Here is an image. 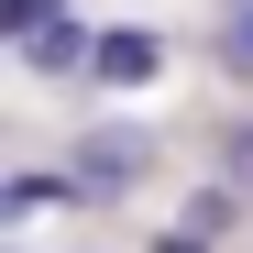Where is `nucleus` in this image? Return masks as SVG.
I'll return each mask as SVG.
<instances>
[{"label": "nucleus", "mask_w": 253, "mask_h": 253, "mask_svg": "<svg viewBox=\"0 0 253 253\" xmlns=\"http://www.w3.org/2000/svg\"><path fill=\"white\" fill-rule=\"evenodd\" d=\"M143 176H154V132H143V121H88V132H77V165H66V187L88 198V209L132 198Z\"/></svg>", "instance_id": "f257e3e1"}, {"label": "nucleus", "mask_w": 253, "mask_h": 253, "mask_svg": "<svg viewBox=\"0 0 253 253\" xmlns=\"http://www.w3.org/2000/svg\"><path fill=\"white\" fill-rule=\"evenodd\" d=\"M231 209H242V187H231V176H220V187H198V198L176 209V220L154 231V253H220V231H231Z\"/></svg>", "instance_id": "f03ea898"}, {"label": "nucleus", "mask_w": 253, "mask_h": 253, "mask_svg": "<svg viewBox=\"0 0 253 253\" xmlns=\"http://www.w3.org/2000/svg\"><path fill=\"white\" fill-rule=\"evenodd\" d=\"M154 66H165V44H154L143 22H110V33H99V55H88V77H99V88H143Z\"/></svg>", "instance_id": "7ed1b4c3"}, {"label": "nucleus", "mask_w": 253, "mask_h": 253, "mask_svg": "<svg viewBox=\"0 0 253 253\" xmlns=\"http://www.w3.org/2000/svg\"><path fill=\"white\" fill-rule=\"evenodd\" d=\"M88 55H99V33H88V22H66V11H55L44 33H22V66H33V77H77Z\"/></svg>", "instance_id": "20e7f679"}, {"label": "nucleus", "mask_w": 253, "mask_h": 253, "mask_svg": "<svg viewBox=\"0 0 253 253\" xmlns=\"http://www.w3.org/2000/svg\"><path fill=\"white\" fill-rule=\"evenodd\" d=\"M209 55H220V77H242V88H253V0H220V33H209Z\"/></svg>", "instance_id": "39448f33"}, {"label": "nucleus", "mask_w": 253, "mask_h": 253, "mask_svg": "<svg viewBox=\"0 0 253 253\" xmlns=\"http://www.w3.org/2000/svg\"><path fill=\"white\" fill-rule=\"evenodd\" d=\"M55 22V0H0V33H11V44H22V33H44Z\"/></svg>", "instance_id": "423d86ee"}, {"label": "nucleus", "mask_w": 253, "mask_h": 253, "mask_svg": "<svg viewBox=\"0 0 253 253\" xmlns=\"http://www.w3.org/2000/svg\"><path fill=\"white\" fill-rule=\"evenodd\" d=\"M55 198H66L55 176H11V220H33V209H55Z\"/></svg>", "instance_id": "0eeeda50"}]
</instances>
